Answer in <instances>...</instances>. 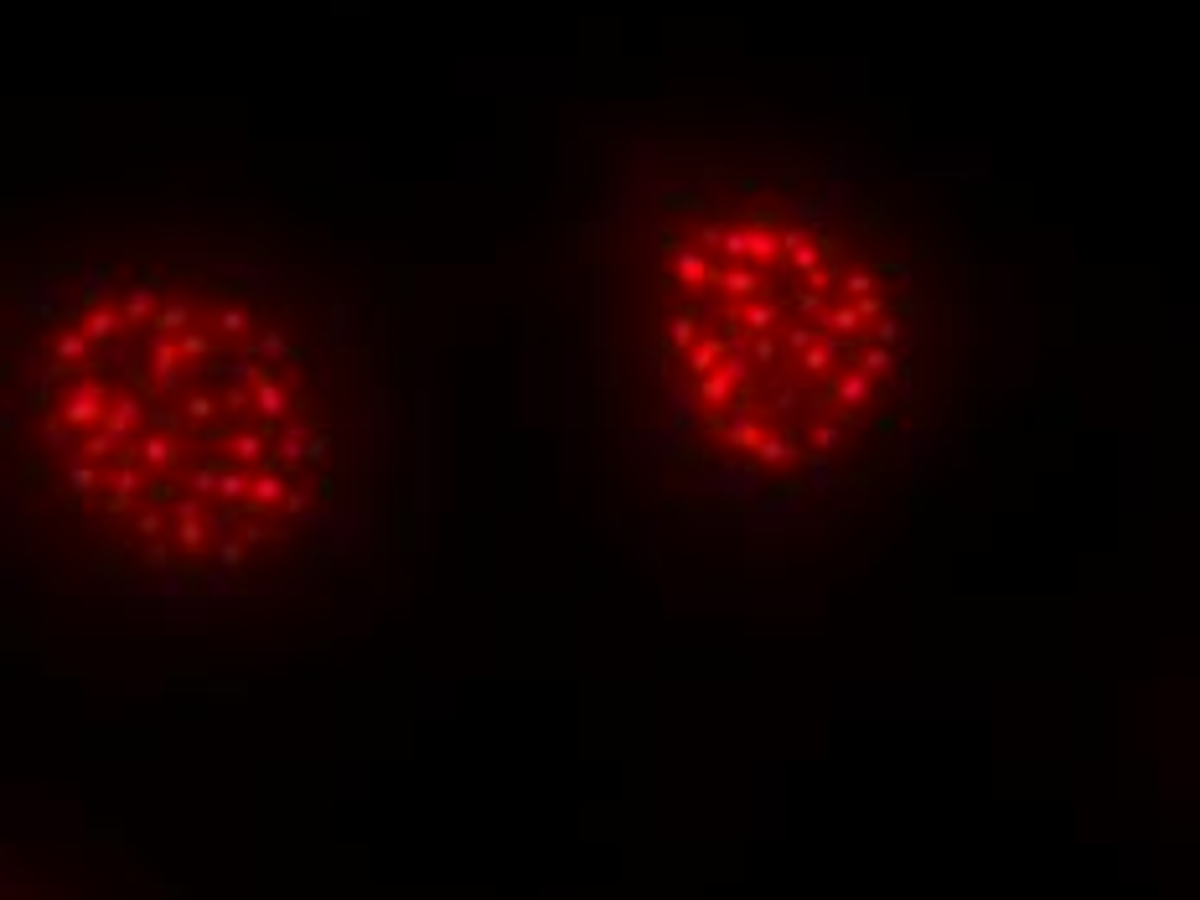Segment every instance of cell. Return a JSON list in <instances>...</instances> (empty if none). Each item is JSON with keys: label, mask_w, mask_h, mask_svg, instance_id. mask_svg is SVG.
<instances>
[{"label": "cell", "mask_w": 1200, "mask_h": 900, "mask_svg": "<svg viewBox=\"0 0 1200 900\" xmlns=\"http://www.w3.org/2000/svg\"><path fill=\"white\" fill-rule=\"evenodd\" d=\"M404 461L388 316L269 244H94L0 321L6 513L114 606L244 616L368 569Z\"/></svg>", "instance_id": "obj_2"}, {"label": "cell", "mask_w": 1200, "mask_h": 900, "mask_svg": "<svg viewBox=\"0 0 1200 900\" xmlns=\"http://www.w3.org/2000/svg\"><path fill=\"white\" fill-rule=\"evenodd\" d=\"M0 900H88V895L73 880H57L16 854H0Z\"/></svg>", "instance_id": "obj_3"}, {"label": "cell", "mask_w": 1200, "mask_h": 900, "mask_svg": "<svg viewBox=\"0 0 1200 900\" xmlns=\"http://www.w3.org/2000/svg\"><path fill=\"white\" fill-rule=\"evenodd\" d=\"M564 269L580 450L688 533L844 528L932 466L973 394L968 254L818 130L590 125Z\"/></svg>", "instance_id": "obj_1"}]
</instances>
